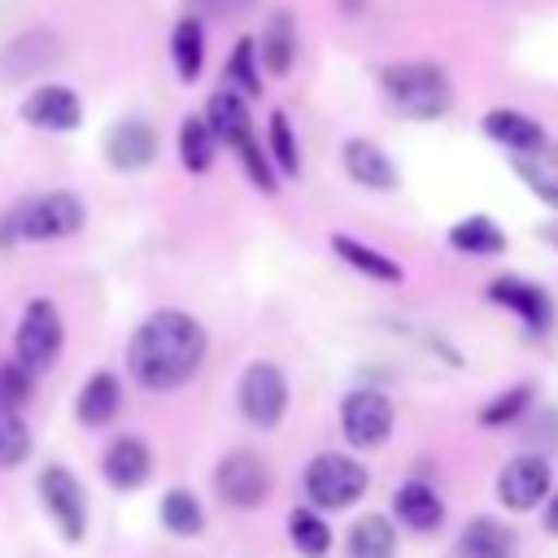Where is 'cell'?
<instances>
[{"instance_id":"cell-1","label":"cell","mask_w":558,"mask_h":558,"mask_svg":"<svg viewBox=\"0 0 558 558\" xmlns=\"http://www.w3.org/2000/svg\"><path fill=\"white\" fill-rule=\"evenodd\" d=\"M205 353L209 336L187 310H157L126 340V375L148 392H174L201 371Z\"/></svg>"},{"instance_id":"cell-2","label":"cell","mask_w":558,"mask_h":558,"mask_svg":"<svg viewBox=\"0 0 558 558\" xmlns=\"http://www.w3.org/2000/svg\"><path fill=\"white\" fill-rule=\"evenodd\" d=\"M388 105L410 122H436L453 105V83L436 61H392L379 70Z\"/></svg>"},{"instance_id":"cell-3","label":"cell","mask_w":558,"mask_h":558,"mask_svg":"<svg viewBox=\"0 0 558 558\" xmlns=\"http://www.w3.org/2000/svg\"><path fill=\"white\" fill-rule=\"evenodd\" d=\"M83 222H87V205L74 192L65 187L39 192L0 214V244L9 248L17 240H65V235H78Z\"/></svg>"},{"instance_id":"cell-4","label":"cell","mask_w":558,"mask_h":558,"mask_svg":"<svg viewBox=\"0 0 558 558\" xmlns=\"http://www.w3.org/2000/svg\"><path fill=\"white\" fill-rule=\"evenodd\" d=\"M366 484H371L366 466L349 453H314L301 475V488L318 510H349L353 501L366 497Z\"/></svg>"},{"instance_id":"cell-5","label":"cell","mask_w":558,"mask_h":558,"mask_svg":"<svg viewBox=\"0 0 558 558\" xmlns=\"http://www.w3.org/2000/svg\"><path fill=\"white\" fill-rule=\"evenodd\" d=\"M61 344H65V323H61V310L48 301V296H31L26 310H22V323H17V336H13V357L26 366V371H48L57 357H61Z\"/></svg>"},{"instance_id":"cell-6","label":"cell","mask_w":558,"mask_h":558,"mask_svg":"<svg viewBox=\"0 0 558 558\" xmlns=\"http://www.w3.org/2000/svg\"><path fill=\"white\" fill-rule=\"evenodd\" d=\"M35 488H39V506L48 510L52 527L61 532V541L65 545H78L87 536V493H83L78 475L70 466H61V462H48L39 471V484Z\"/></svg>"},{"instance_id":"cell-7","label":"cell","mask_w":558,"mask_h":558,"mask_svg":"<svg viewBox=\"0 0 558 558\" xmlns=\"http://www.w3.org/2000/svg\"><path fill=\"white\" fill-rule=\"evenodd\" d=\"M235 405L253 427H262V432L279 427V418L288 410V375L266 357L248 362L240 375V388H235Z\"/></svg>"},{"instance_id":"cell-8","label":"cell","mask_w":558,"mask_h":558,"mask_svg":"<svg viewBox=\"0 0 558 558\" xmlns=\"http://www.w3.org/2000/svg\"><path fill=\"white\" fill-rule=\"evenodd\" d=\"M214 488L231 510H257L270 497V466L253 449H231L214 466Z\"/></svg>"},{"instance_id":"cell-9","label":"cell","mask_w":558,"mask_h":558,"mask_svg":"<svg viewBox=\"0 0 558 558\" xmlns=\"http://www.w3.org/2000/svg\"><path fill=\"white\" fill-rule=\"evenodd\" d=\"M397 410L379 388H353L340 401V432L353 449H379L392 436Z\"/></svg>"},{"instance_id":"cell-10","label":"cell","mask_w":558,"mask_h":558,"mask_svg":"<svg viewBox=\"0 0 558 558\" xmlns=\"http://www.w3.org/2000/svg\"><path fill=\"white\" fill-rule=\"evenodd\" d=\"M497 501L510 514H527L536 506H545V497L554 493V466L545 453H519L497 471Z\"/></svg>"},{"instance_id":"cell-11","label":"cell","mask_w":558,"mask_h":558,"mask_svg":"<svg viewBox=\"0 0 558 558\" xmlns=\"http://www.w3.org/2000/svg\"><path fill=\"white\" fill-rule=\"evenodd\" d=\"M57 61H61V35H57V31H44V26L17 31V35L4 39V48H0V83H4V87L31 83V78H39L44 70H52Z\"/></svg>"},{"instance_id":"cell-12","label":"cell","mask_w":558,"mask_h":558,"mask_svg":"<svg viewBox=\"0 0 558 558\" xmlns=\"http://www.w3.org/2000/svg\"><path fill=\"white\" fill-rule=\"evenodd\" d=\"M484 296L493 305H501L506 314H514L527 336H545L554 327V301H549V292L541 283L523 279V275H497V279H488Z\"/></svg>"},{"instance_id":"cell-13","label":"cell","mask_w":558,"mask_h":558,"mask_svg":"<svg viewBox=\"0 0 558 558\" xmlns=\"http://www.w3.org/2000/svg\"><path fill=\"white\" fill-rule=\"evenodd\" d=\"M22 122L35 126V131H52V135L78 131V122H83V100H78L74 87H65V83H44V87H35V92L22 100Z\"/></svg>"},{"instance_id":"cell-14","label":"cell","mask_w":558,"mask_h":558,"mask_svg":"<svg viewBox=\"0 0 558 558\" xmlns=\"http://www.w3.org/2000/svg\"><path fill=\"white\" fill-rule=\"evenodd\" d=\"M105 161L118 174H140L157 161V131L144 118H122L105 131Z\"/></svg>"},{"instance_id":"cell-15","label":"cell","mask_w":558,"mask_h":558,"mask_svg":"<svg viewBox=\"0 0 558 558\" xmlns=\"http://www.w3.org/2000/svg\"><path fill=\"white\" fill-rule=\"evenodd\" d=\"M100 475H105V484L118 488V493L144 488L148 475H153V449H148V440H140V436H118V440H109V449L100 453Z\"/></svg>"},{"instance_id":"cell-16","label":"cell","mask_w":558,"mask_h":558,"mask_svg":"<svg viewBox=\"0 0 558 558\" xmlns=\"http://www.w3.org/2000/svg\"><path fill=\"white\" fill-rule=\"evenodd\" d=\"M340 166H344V174H349L357 187H366V192H392V187L401 183L392 157H388L375 140H366V135L344 140V148H340Z\"/></svg>"},{"instance_id":"cell-17","label":"cell","mask_w":558,"mask_h":558,"mask_svg":"<svg viewBox=\"0 0 558 558\" xmlns=\"http://www.w3.org/2000/svg\"><path fill=\"white\" fill-rule=\"evenodd\" d=\"M244 100H248V96H240V92L227 87V83H222V92H214V96L205 100V118H209L218 144H227L231 153L253 140V118H248V105H244Z\"/></svg>"},{"instance_id":"cell-18","label":"cell","mask_w":558,"mask_h":558,"mask_svg":"<svg viewBox=\"0 0 558 558\" xmlns=\"http://www.w3.org/2000/svg\"><path fill=\"white\" fill-rule=\"evenodd\" d=\"M480 126H484V135H488L493 144H501L506 153H532V148L549 144L545 126H541L536 118L519 113V109H488V113L480 118Z\"/></svg>"},{"instance_id":"cell-19","label":"cell","mask_w":558,"mask_h":558,"mask_svg":"<svg viewBox=\"0 0 558 558\" xmlns=\"http://www.w3.org/2000/svg\"><path fill=\"white\" fill-rule=\"evenodd\" d=\"M392 514H397V523H405L410 532H436V527L445 523V501H440V493H436L432 484L410 480V484H401V488L392 493Z\"/></svg>"},{"instance_id":"cell-20","label":"cell","mask_w":558,"mask_h":558,"mask_svg":"<svg viewBox=\"0 0 558 558\" xmlns=\"http://www.w3.org/2000/svg\"><path fill=\"white\" fill-rule=\"evenodd\" d=\"M327 244H331V253H336L349 270H357V275H366V279H375V283H401V279H405V266H401L397 257H388V253H379V248H371V244H362V240H353V235H344V231H336Z\"/></svg>"},{"instance_id":"cell-21","label":"cell","mask_w":558,"mask_h":558,"mask_svg":"<svg viewBox=\"0 0 558 558\" xmlns=\"http://www.w3.org/2000/svg\"><path fill=\"white\" fill-rule=\"evenodd\" d=\"M118 405H122V384H118V375H113V371H96V375H87V384H83L78 397H74V418H78L83 427H105V423H113Z\"/></svg>"},{"instance_id":"cell-22","label":"cell","mask_w":558,"mask_h":558,"mask_svg":"<svg viewBox=\"0 0 558 558\" xmlns=\"http://www.w3.org/2000/svg\"><path fill=\"white\" fill-rule=\"evenodd\" d=\"M257 57H262V70L283 78L296 61V22L288 9H275L262 26V39H257Z\"/></svg>"},{"instance_id":"cell-23","label":"cell","mask_w":558,"mask_h":558,"mask_svg":"<svg viewBox=\"0 0 558 558\" xmlns=\"http://www.w3.org/2000/svg\"><path fill=\"white\" fill-rule=\"evenodd\" d=\"M510 166L527 183L532 196H541L549 209H558V144H541L532 153H510Z\"/></svg>"},{"instance_id":"cell-24","label":"cell","mask_w":558,"mask_h":558,"mask_svg":"<svg viewBox=\"0 0 558 558\" xmlns=\"http://www.w3.org/2000/svg\"><path fill=\"white\" fill-rule=\"evenodd\" d=\"M170 65L179 74V83H196L205 70V26L196 13H183L170 31Z\"/></svg>"},{"instance_id":"cell-25","label":"cell","mask_w":558,"mask_h":558,"mask_svg":"<svg viewBox=\"0 0 558 558\" xmlns=\"http://www.w3.org/2000/svg\"><path fill=\"white\" fill-rule=\"evenodd\" d=\"M214 157H218V135H214L209 118L205 113H187L179 122V166L187 174H205L214 166Z\"/></svg>"},{"instance_id":"cell-26","label":"cell","mask_w":558,"mask_h":558,"mask_svg":"<svg viewBox=\"0 0 558 558\" xmlns=\"http://www.w3.org/2000/svg\"><path fill=\"white\" fill-rule=\"evenodd\" d=\"M349 558H392L397 554V523L388 514H357L349 527Z\"/></svg>"},{"instance_id":"cell-27","label":"cell","mask_w":558,"mask_h":558,"mask_svg":"<svg viewBox=\"0 0 558 558\" xmlns=\"http://www.w3.org/2000/svg\"><path fill=\"white\" fill-rule=\"evenodd\" d=\"M449 244L458 253H471V257H497L506 248V231L488 214H466L449 227Z\"/></svg>"},{"instance_id":"cell-28","label":"cell","mask_w":558,"mask_h":558,"mask_svg":"<svg viewBox=\"0 0 558 558\" xmlns=\"http://www.w3.org/2000/svg\"><path fill=\"white\" fill-rule=\"evenodd\" d=\"M288 541L296 545L301 558H327V549H331V523L323 519L318 506H296L288 514Z\"/></svg>"},{"instance_id":"cell-29","label":"cell","mask_w":558,"mask_h":558,"mask_svg":"<svg viewBox=\"0 0 558 558\" xmlns=\"http://www.w3.org/2000/svg\"><path fill=\"white\" fill-rule=\"evenodd\" d=\"M510 549H514V536L484 514L471 519L466 532L458 536V558H510Z\"/></svg>"},{"instance_id":"cell-30","label":"cell","mask_w":558,"mask_h":558,"mask_svg":"<svg viewBox=\"0 0 558 558\" xmlns=\"http://www.w3.org/2000/svg\"><path fill=\"white\" fill-rule=\"evenodd\" d=\"M157 519L170 536H201L205 532V510L187 488H170L157 506Z\"/></svg>"},{"instance_id":"cell-31","label":"cell","mask_w":558,"mask_h":558,"mask_svg":"<svg viewBox=\"0 0 558 558\" xmlns=\"http://www.w3.org/2000/svg\"><path fill=\"white\" fill-rule=\"evenodd\" d=\"M222 83L235 87L240 96H262V57H257V39L240 35L231 57H227V70H222Z\"/></svg>"},{"instance_id":"cell-32","label":"cell","mask_w":558,"mask_h":558,"mask_svg":"<svg viewBox=\"0 0 558 558\" xmlns=\"http://www.w3.org/2000/svg\"><path fill=\"white\" fill-rule=\"evenodd\" d=\"M266 153H270V161H275L279 174H288V179L301 174V144H296V131H292V122H288L283 109H275L266 118Z\"/></svg>"},{"instance_id":"cell-33","label":"cell","mask_w":558,"mask_h":558,"mask_svg":"<svg viewBox=\"0 0 558 558\" xmlns=\"http://www.w3.org/2000/svg\"><path fill=\"white\" fill-rule=\"evenodd\" d=\"M35 436L22 418V410H0V471H13L31 458Z\"/></svg>"},{"instance_id":"cell-34","label":"cell","mask_w":558,"mask_h":558,"mask_svg":"<svg viewBox=\"0 0 558 558\" xmlns=\"http://www.w3.org/2000/svg\"><path fill=\"white\" fill-rule=\"evenodd\" d=\"M532 405V388L527 384H510L506 392H497L484 410H480V427H506V423H519Z\"/></svg>"},{"instance_id":"cell-35","label":"cell","mask_w":558,"mask_h":558,"mask_svg":"<svg viewBox=\"0 0 558 558\" xmlns=\"http://www.w3.org/2000/svg\"><path fill=\"white\" fill-rule=\"evenodd\" d=\"M35 392V371H26L17 357L0 362V410H22Z\"/></svg>"},{"instance_id":"cell-36","label":"cell","mask_w":558,"mask_h":558,"mask_svg":"<svg viewBox=\"0 0 558 558\" xmlns=\"http://www.w3.org/2000/svg\"><path fill=\"white\" fill-rule=\"evenodd\" d=\"M240 9H248V0H192V13L196 17H231V13H240Z\"/></svg>"},{"instance_id":"cell-37","label":"cell","mask_w":558,"mask_h":558,"mask_svg":"<svg viewBox=\"0 0 558 558\" xmlns=\"http://www.w3.org/2000/svg\"><path fill=\"white\" fill-rule=\"evenodd\" d=\"M541 527H545V532L558 541V493H549V497H545V510H541Z\"/></svg>"},{"instance_id":"cell-38","label":"cell","mask_w":558,"mask_h":558,"mask_svg":"<svg viewBox=\"0 0 558 558\" xmlns=\"http://www.w3.org/2000/svg\"><path fill=\"white\" fill-rule=\"evenodd\" d=\"M549 235H554V240H558V222H554V227H549Z\"/></svg>"}]
</instances>
